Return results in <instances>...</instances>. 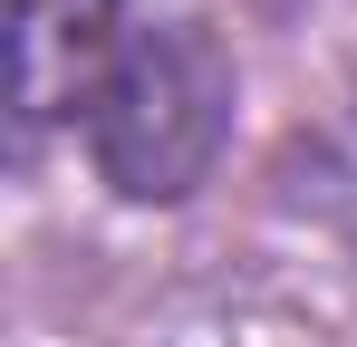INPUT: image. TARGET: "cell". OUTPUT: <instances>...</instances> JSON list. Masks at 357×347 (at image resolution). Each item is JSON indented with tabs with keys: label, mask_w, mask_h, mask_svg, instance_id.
Segmentation results:
<instances>
[{
	"label": "cell",
	"mask_w": 357,
	"mask_h": 347,
	"mask_svg": "<svg viewBox=\"0 0 357 347\" xmlns=\"http://www.w3.org/2000/svg\"><path fill=\"white\" fill-rule=\"evenodd\" d=\"M232 125V68L203 29H126L116 68L87 107V145H97V174L116 183L126 203H174L203 183L213 145Z\"/></svg>",
	"instance_id": "1"
},
{
	"label": "cell",
	"mask_w": 357,
	"mask_h": 347,
	"mask_svg": "<svg viewBox=\"0 0 357 347\" xmlns=\"http://www.w3.org/2000/svg\"><path fill=\"white\" fill-rule=\"evenodd\" d=\"M116 49H126L116 0H10V107H20V135L97 107Z\"/></svg>",
	"instance_id": "2"
}]
</instances>
